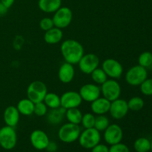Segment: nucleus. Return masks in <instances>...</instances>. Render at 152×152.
Segmentation results:
<instances>
[{
    "label": "nucleus",
    "instance_id": "nucleus-2",
    "mask_svg": "<svg viewBox=\"0 0 152 152\" xmlns=\"http://www.w3.org/2000/svg\"><path fill=\"white\" fill-rule=\"evenodd\" d=\"M81 129L79 125L68 123L62 125L58 132V137L62 142L71 143L79 139Z\"/></svg>",
    "mask_w": 152,
    "mask_h": 152
},
{
    "label": "nucleus",
    "instance_id": "nucleus-9",
    "mask_svg": "<svg viewBox=\"0 0 152 152\" xmlns=\"http://www.w3.org/2000/svg\"><path fill=\"white\" fill-rule=\"evenodd\" d=\"M99 63L100 60L97 55L89 53L83 55L77 64L81 72L85 74H91L95 69L99 68Z\"/></svg>",
    "mask_w": 152,
    "mask_h": 152
},
{
    "label": "nucleus",
    "instance_id": "nucleus-37",
    "mask_svg": "<svg viewBox=\"0 0 152 152\" xmlns=\"http://www.w3.org/2000/svg\"><path fill=\"white\" fill-rule=\"evenodd\" d=\"M0 1H1L7 9H9L10 7H12V5H13V3H14L15 0H0Z\"/></svg>",
    "mask_w": 152,
    "mask_h": 152
},
{
    "label": "nucleus",
    "instance_id": "nucleus-24",
    "mask_svg": "<svg viewBox=\"0 0 152 152\" xmlns=\"http://www.w3.org/2000/svg\"><path fill=\"white\" fill-rule=\"evenodd\" d=\"M43 102H45L48 108L50 109L59 108L61 106L60 96L56 93L53 92H48L46 96H45Z\"/></svg>",
    "mask_w": 152,
    "mask_h": 152
},
{
    "label": "nucleus",
    "instance_id": "nucleus-27",
    "mask_svg": "<svg viewBox=\"0 0 152 152\" xmlns=\"http://www.w3.org/2000/svg\"><path fill=\"white\" fill-rule=\"evenodd\" d=\"M129 109L132 111H139L143 108L145 102L142 98L140 96H134L127 101Z\"/></svg>",
    "mask_w": 152,
    "mask_h": 152
},
{
    "label": "nucleus",
    "instance_id": "nucleus-4",
    "mask_svg": "<svg viewBox=\"0 0 152 152\" xmlns=\"http://www.w3.org/2000/svg\"><path fill=\"white\" fill-rule=\"evenodd\" d=\"M47 93V86L45 83L39 80L31 83L27 88V96L34 103L43 102Z\"/></svg>",
    "mask_w": 152,
    "mask_h": 152
},
{
    "label": "nucleus",
    "instance_id": "nucleus-31",
    "mask_svg": "<svg viewBox=\"0 0 152 152\" xmlns=\"http://www.w3.org/2000/svg\"><path fill=\"white\" fill-rule=\"evenodd\" d=\"M140 91L145 96H152V78L144 80L140 85Z\"/></svg>",
    "mask_w": 152,
    "mask_h": 152
},
{
    "label": "nucleus",
    "instance_id": "nucleus-15",
    "mask_svg": "<svg viewBox=\"0 0 152 152\" xmlns=\"http://www.w3.org/2000/svg\"><path fill=\"white\" fill-rule=\"evenodd\" d=\"M30 140L33 147L37 150L46 149L50 142L47 134L44 131L40 130V129L34 130L31 134Z\"/></svg>",
    "mask_w": 152,
    "mask_h": 152
},
{
    "label": "nucleus",
    "instance_id": "nucleus-6",
    "mask_svg": "<svg viewBox=\"0 0 152 152\" xmlns=\"http://www.w3.org/2000/svg\"><path fill=\"white\" fill-rule=\"evenodd\" d=\"M101 94L105 99L110 102L120 98L121 94V86L120 83L114 79L107 80L100 86Z\"/></svg>",
    "mask_w": 152,
    "mask_h": 152
},
{
    "label": "nucleus",
    "instance_id": "nucleus-22",
    "mask_svg": "<svg viewBox=\"0 0 152 152\" xmlns=\"http://www.w3.org/2000/svg\"><path fill=\"white\" fill-rule=\"evenodd\" d=\"M34 105L35 103L27 97L20 99L16 105V108L19 114L22 115L31 116V114H34Z\"/></svg>",
    "mask_w": 152,
    "mask_h": 152
},
{
    "label": "nucleus",
    "instance_id": "nucleus-38",
    "mask_svg": "<svg viewBox=\"0 0 152 152\" xmlns=\"http://www.w3.org/2000/svg\"><path fill=\"white\" fill-rule=\"evenodd\" d=\"M7 10H8V9L0 1V17L4 16V15L7 13Z\"/></svg>",
    "mask_w": 152,
    "mask_h": 152
},
{
    "label": "nucleus",
    "instance_id": "nucleus-19",
    "mask_svg": "<svg viewBox=\"0 0 152 152\" xmlns=\"http://www.w3.org/2000/svg\"><path fill=\"white\" fill-rule=\"evenodd\" d=\"M63 38L62 30L56 27L45 31L44 34V40L47 44L56 45L60 42Z\"/></svg>",
    "mask_w": 152,
    "mask_h": 152
},
{
    "label": "nucleus",
    "instance_id": "nucleus-16",
    "mask_svg": "<svg viewBox=\"0 0 152 152\" xmlns=\"http://www.w3.org/2000/svg\"><path fill=\"white\" fill-rule=\"evenodd\" d=\"M75 76V69L74 65L68 62H64L58 70V78L61 83L68 84L71 83Z\"/></svg>",
    "mask_w": 152,
    "mask_h": 152
},
{
    "label": "nucleus",
    "instance_id": "nucleus-12",
    "mask_svg": "<svg viewBox=\"0 0 152 152\" xmlns=\"http://www.w3.org/2000/svg\"><path fill=\"white\" fill-rule=\"evenodd\" d=\"M123 137L122 128L117 124H111L104 131V140L108 145H115L121 142Z\"/></svg>",
    "mask_w": 152,
    "mask_h": 152
},
{
    "label": "nucleus",
    "instance_id": "nucleus-23",
    "mask_svg": "<svg viewBox=\"0 0 152 152\" xmlns=\"http://www.w3.org/2000/svg\"><path fill=\"white\" fill-rule=\"evenodd\" d=\"M83 115V113L78 108H69L66 109L65 111V117L68 120V123L76 125H80L81 123Z\"/></svg>",
    "mask_w": 152,
    "mask_h": 152
},
{
    "label": "nucleus",
    "instance_id": "nucleus-28",
    "mask_svg": "<svg viewBox=\"0 0 152 152\" xmlns=\"http://www.w3.org/2000/svg\"><path fill=\"white\" fill-rule=\"evenodd\" d=\"M109 125V119L105 114H103V115H97L95 117V123L94 128H95L99 132H104L108 127Z\"/></svg>",
    "mask_w": 152,
    "mask_h": 152
},
{
    "label": "nucleus",
    "instance_id": "nucleus-35",
    "mask_svg": "<svg viewBox=\"0 0 152 152\" xmlns=\"http://www.w3.org/2000/svg\"><path fill=\"white\" fill-rule=\"evenodd\" d=\"M91 152H109V148L104 144H97L91 148Z\"/></svg>",
    "mask_w": 152,
    "mask_h": 152
},
{
    "label": "nucleus",
    "instance_id": "nucleus-7",
    "mask_svg": "<svg viewBox=\"0 0 152 152\" xmlns=\"http://www.w3.org/2000/svg\"><path fill=\"white\" fill-rule=\"evenodd\" d=\"M17 142V135L13 127L5 126L0 129V145L5 150L15 148Z\"/></svg>",
    "mask_w": 152,
    "mask_h": 152
},
{
    "label": "nucleus",
    "instance_id": "nucleus-25",
    "mask_svg": "<svg viewBox=\"0 0 152 152\" xmlns=\"http://www.w3.org/2000/svg\"><path fill=\"white\" fill-rule=\"evenodd\" d=\"M134 148L137 152H149L151 151V141L145 137L138 138L134 143Z\"/></svg>",
    "mask_w": 152,
    "mask_h": 152
},
{
    "label": "nucleus",
    "instance_id": "nucleus-39",
    "mask_svg": "<svg viewBox=\"0 0 152 152\" xmlns=\"http://www.w3.org/2000/svg\"><path fill=\"white\" fill-rule=\"evenodd\" d=\"M151 151L152 152V140L151 141Z\"/></svg>",
    "mask_w": 152,
    "mask_h": 152
},
{
    "label": "nucleus",
    "instance_id": "nucleus-14",
    "mask_svg": "<svg viewBox=\"0 0 152 152\" xmlns=\"http://www.w3.org/2000/svg\"><path fill=\"white\" fill-rule=\"evenodd\" d=\"M79 93L81 96L83 101L92 102L100 96V87L96 84L88 83L80 88Z\"/></svg>",
    "mask_w": 152,
    "mask_h": 152
},
{
    "label": "nucleus",
    "instance_id": "nucleus-11",
    "mask_svg": "<svg viewBox=\"0 0 152 152\" xmlns=\"http://www.w3.org/2000/svg\"><path fill=\"white\" fill-rule=\"evenodd\" d=\"M60 99L61 107L65 109L79 108L83 102L80 93L74 91H69L63 93L60 96Z\"/></svg>",
    "mask_w": 152,
    "mask_h": 152
},
{
    "label": "nucleus",
    "instance_id": "nucleus-30",
    "mask_svg": "<svg viewBox=\"0 0 152 152\" xmlns=\"http://www.w3.org/2000/svg\"><path fill=\"white\" fill-rule=\"evenodd\" d=\"M95 117H96L93 113H86L83 115V118H82L80 124L83 125L85 129L94 128L95 123Z\"/></svg>",
    "mask_w": 152,
    "mask_h": 152
},
{
    "label": "nucleus",
    "instance_id": "nucleus-13",
    "mask_svg": "<svg viewBox=\"0 0 152 152\" xmlns=\"http://www.w3.org/2000/svg\"><path fill=\"white\" fill-rule=\"evenodd\" d=\"M127 101L123 99H118L111 102L109 113L114 120H122L129 113Z\"/></svg>",
    "mask_w": 152,
    "mask_h": 152
},
{
    "label": "nucleus",
    "instance_id": "nucleus-32",
    "mask_svg": "<svg viewBox=\"0 0 152 152\" xmlns=\"http://www.w3.org/2000/svg\"><path fill=\"white\" fill-rule=\"evenodd\" d=\"M48 113V107L44 102H37L34 105V114L37 117H43Z\"/></svg>",
    "mask_w": 152,
    "mask_h": 152
},
{
    "label": "nucleus",
    "instance_id": "nucleus-34",
    "mask_svg": "<svg viewBox=\"0 0 152 152\" xmlns=\"http://www.w3.org/2000/svg\"><path fill=\"white\" fill-rule=\"evenodd\" d=\"M109 152H130V150L126 145L119 142L115 145H111V148H109Z\"/></svg>",
    "mask_w": 152,
    "mask_h": 152
},
{
    "label": "nucleus",
    "instance_id": "nucleus-5",
    "mask_svg": "<svg viewBox=\"0 0 152 152\" xmlns=\"http://www.w3.org/2000/svg\"><path fill=\"white\" fill-rule=\"evenodd\" d=\"M148 78V72L145 68L140 65H134L129 68L126 72L125 79L126 83L132 86H138Z\"/></svg>",
    "mask_w": 152,
    "mask_h": 152
},
{
    "label": "nucleus",
    "instance_id": "nucleus-18",
    "mask_svg": "<svg viewBox=\"0 0 152 152\" xmlns=\"http://www.w3.org/2000/svg\"><path fill=\"white\" fill-rule=\"evenodd\" d=\"M3 118L6 126L13 127L17 126L19 123L20 114L18 111L16 106L14 105H9L5 108L3 114Z\"/></svg>",
    "mask_w": 152,
    "mask_h": 152
},
{
    "label": "nucleus",
    "instance_id": "nucleus-20",
    "mask_svg": "<svg viewBox=\"0 0 152 152\" xmlns=\"http://www.w3.org/2000/svg\"><path fill=\"white\" fill-rule=\"evenodd\" d=\"M62 5V0H39V8L46 13H55Z\"/></svg>",
    "mask_w": 152,
    "mask_h": 152
},
{
    "label": "nucleus",
    "instance_id": "nucleus-36",
    "mask_svg": "<svg viewBox=\"0 0 152 152\" xmlns=\"http://www.w3.org/2000/svg\"><path fill=\"white\" fill-rule=\"evenodd\" d=\"M56 148H57V145L54 142H49V144L47 148H46V150L50 152H54L56 151Z\"/></svg>",
    "mask_w": 152,
    "mask_h": 152
},
{
    "label": "nucleus",
    "instance_id": "nucleus-10",
    "mask_svg": "<svg viewBox=\"0 0 152 152\" xmlns=\"http://www.w3.org/2000/svg\"><path fill=\"white\" fill-rule=\"evenodd\" d=\"M102 69L105 71L108 77L111 79H119L123 73V67L117 59L108 58L102 63Z\"/></svg>",
    "mask_w": 152,
    "mask_h": 152
},
{
    "label": "nucleus",
    "instance_id": "nucleus-3",
    "mask_svg": "<svg viewBox=\"0 0 152 152\" xmlns=\"http://www.w3.org/2000/svg\"><path fill=\"white\" fill-rule=\"evenodd\" d=\"M78 140L80 145L83 148L86 149H91L100 142V132L96 130L95 128L86 129L80 133Z\"/></svg>",
    "mask_w": 152,
    "mask_h": 152
},
{
    "label": "nucleus",
    "instance_id": "nucleus-33",
    "mask_svg": "<svg viewBox=\"0 0 152 152\" xmlns=\"http://www.w3.org/2000/svg\"><path fill=\"white\" fill-rule=\"evenodd\" d=\"M39 26L42 31H47L48 30L51 29L54 27V24H53V19L52 18L50 17H45L40 20L39 22Z\"/></svg>",
    "mask_w": 152,
    "mask_h": 152
},
{
    "label": "nucleus",
    "instance_id": "nucleus-1",
    "mask_svg": "<svg viewBox=\"0 0 152 152\" xmlns=\"http://www.w3.org/2000/svg\"><path fill=\"white\" fill-rule=\"evenodd\" d=\"M60 52L65 62L72 65L78 63L85 54L83 45L75 39H66L62 42Z\"/></svg>",
    "mask_w": 152,
    "mask_h": 152
},
{
    "label": "nucleus",
    "instance_id": "nucleus-17",
    "mask_svg": "<svg viewBox=\"0 0 152 152\" xmlns=\"http://www.w3.org/2000/svg\"><path fill=\"white\" fill-rule=\"evenodd\" d=\"M111 102L108 99H105V97L97 98L91 102V110L92 113L96 115H103L109 112Z\"/></svg>",
    "mask_w": 152,
    "mask_h": 152
},
{
    "label": "nucleus",
    "instance_id": "nucleus-21",
    "mask_svg": "<svg viewBox=\"0 0 152 152\" xmlns=\"http://www.w3.org/2000/svg\"><path fill=\"white\" fill-rule=\"evenodd\" d=\"M65 111L66 109L61 106L54 109H50V111L47 113L48 122L51 125L59 124L65 117Z\"/></svg>",
    "mask_w": 152,
    "mask_h": 152
},
{
    "label": "nucleus",
    "instance_id": "nucleus-8",
    "mask_svg": "<svg viewBox=\"0 0 152 152\" xmlns=\"http://www.w3.org/2000/svg\"><path fill=\"white\" fill-rule=\"evenodd\" d=\"M53 13L54 14L52 17V19L54 24V27L62 30L71 25L73 19V13L69 7L61 6Z\"/></svg>",
    "mask_w": 152,
    "mask_h": 152
},
{
    "label": "nucleus",
    "instance_id": "nucleus-29",
    "mask_svg": "<svg viewBox=\"0 0 152 152\" xmlns=\"http://www.w3.org/2000/svg\"><path fill=\"white\" fill-rule=\"evenodd\" d=\"M138 65L143 68H148L152 65V53L144 51L138 57Z\"/></svg>",
    "mask_w": 152,
    "mask_h": 152
},
{
    "label": "nucleus",
    "instance_id": "nucleus-26",
    "mask_svg": "<svg viewBox=\"0 0 152 152\" xmlns=\"http://www.w3.org/2000/svg\"><path fill=\"white\" fill-rule=\"evenodd\" d=\"M91 77L95 83V84L98 85V86H101L108 80V76L106 75L105 71L102 69V68H97L96 69H95L91 74Z\"/></svg>",
    "mask_w": 152,
    "mask_h": 152
}]
</instances>
